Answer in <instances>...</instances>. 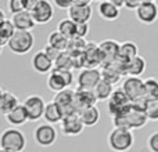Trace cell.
<instances>
[{"instance_id":"83f0119b","label":"cell","mask_w":158,"mask_h":152,"mask_svg":"<svg viewBox=\"0 0 158 152\" xmlns=\"http://www.w3.org/2000/svg\"><path fill=\"white\" fill-rule=\"evenodd\" d=\"M114 90H115L114 84H111V83H108V82L101 79L100 83L96 86V89L93 90V91H94V95H96V98H97V101H101V102H103V101L110 100V97L112 95Z\"/></svg>"},{"instance_id":"bcb514c9","label":"cell","mask_w":158,"mask_h":152,"mask_svg":"<svg viewBox=\"0 0 158 152\" xmlns=\"http://www.w3.org/2000/svg\"><path fill=\"white\" fill-rule=\"evenodd\" d=\"M0 152H14V151H8V150H3V148H0Z\"/></svg>"},{"instance_id":"5b68a950","label":"cell","mask_w":158,"mask_h":152,"mask_svg":"<svg viewBox=\"0 0 158 152\" xmlns=\"http://www.w3.org/2000/svg\"><path fill=\"white\" fill-rule=\"evenodd\" d=\"M47 89L53 93H60L65 89H69L74 84V72L71 69H58L53 68V71L47 76Z\"/></svg>"},{"instance_id":"277c9868","label":"cell","mask_w":158,"mask_h":152,"mask_svg":"<svg viewBox=\"0 0 158 152\" xmlns=\"http://www.w3.org/2000/svg\"><path fill=\"white\" fill-rule=\"evenodd\" d=\"M35 46V36L29 30H15L13 38L8 40L7 47L13 54L25 55Z\"/></svg>"},{"instance_id":"f6af8a7d","label":"cell","mask_w":158,"mask_h":152,"mask_svg":"<svg viewBox=\"0 0 158 152\" xmlns=\"http://www.w3.org/2000/svg\"><path fill=\"white\" fill-rule=\"evenodd\" d=\"M3 94H4V90L0 87V101H2V97H3Z\"/></svg>"},{"instance_id":"cb8c5ba5","label":"cell","mask_w":158,"mask_h":152,"mask_svg":"<svg viewBox=\"0 0 158 152\" xmlns=\"http://www.w3.org/2000/svg\"><path fill=\"white\" fill-rule=\"evenodd\" d=\"M64 115L61 108L54 102V101H50V102L46 104V108H44V114H43V119L46 120V123L49 125H57V123H61Z\"/></svg>"},{"instance_id":"9c48e42d","label":"cell","mask_w":158,"mask_h":152,"mask_svg":"<svg viewBox=\"0 0 158 152\" xmlns=\"http://www.w3.org/2000/svg\"><path fill=\"white\" fill-rule=\"evenodd\" d=\"M101 80V71L98 68H83L78 74L77 83L81 90H94Z\"/></svg>"},{"instance_id":"f35d334b","label":"cell","mask_w":158,"mask_h":152,"mask_svg":"<svg viewBox=\"0 0 158 152\" xmlns=\"http://www.w3.org/2000/svg\"><path fill=\"white\" fill-rule=\"evenodd\" d=\"M56 7H58L60 10H69V7L75 4V0H53Z\"/></svg>"},{"instance_id":"1f68e13d","label":"cell","mask_w":158,"mask_h":152,"mask_svg":"<svg viewBox=\"0 0 158 152\" xmlns=\"http://www.w3.org/2000/svg\"><path fill=\"white\" fill-rule=\"evenodd\" d=\"M54 68L58 69H74V57L68 51H63L54 61Z\"/></svg>"},{"instance_id":"d6986e66","label":"cell","mask_w":158,"mask_h":152,"mask_svg":"<svg viewBox=\"0 0 158 152\" xmlns=\"http://www.w3.org/2000/svg\"><path fill=\"white\" fill-rule=\"evenodd\" d=\"M97 102V98L94 95V91L92 90H81L77 89L74 94V108L77 112H81L82 109H86L89 106H94Z\"/></svg>"},{"instance_id":"7a4b0ae2","label":"cell","mask_w":158,"mask_h":152,"mask_svg":"<svg viewBox=\"0 0 158 152\" xmlns=\"http://www.w3.org/2000/svg\"><path fill=\"white\" fill-rule=\"evenodd\" d=\"M107 144L110 150L114 152H128L135 144V136L132 130L123 129H112L107 137Z\"/></svg>"},{"instance_id":"681fc988","label":"cell","mask_w":158,"mask_h":152,"mask_svg":"<svg viewBox=\"0 0 158 152\" xmlns=\"http://www.w3.org/2000/svg\"><path fill=\"white\" fill-rule=\"evenodd\" d=\"M2 53H3V49H2V47H0V55H2Z\"/></svg>"},{"instance_id":"d4e9b609","label":"cell","mask_w":158,"mask_h":152,"mask_svg":"<svg viewBox=\"0 0 158 152\" xmlns=\"http://www.w3.org/2000/svg\"><path fill=\"white\" fill-rule=\"evenodd\" d=\"M79 118H81L82 123L85 127H93L98 123L100 120V109L97 106H89L86 109H82L81 112H78Z\"/></svg>"},{"instance_id":"9a60e30c","label":"cell","mask_w":158,"mask_h":152,"mask_svg":"<svg viewBox=\"0 0 158 152\" xmlns=\"http://www.w3.org/2000/svg\"><path fill=\"white\" fill-rule=\"evenodd\" d=\"M74 94H75L74 90L65 89L60 93H56V97L53 98V101L61 108L64 118L72 114H78L74 108Z\"/></svg>"},{"instance_id":"7bdbcfd3","label":"cell","mask_w":158,"mask_h":152,"mask_svg":"<svg viewBox=\"0 0 158 152\" xmlns=\"http://www.w3.org/2000/svg\"><path fill=\"white\" fill-rule=\"evenodd\" d=\"M93 0H75V4H92Z\"/></svg>"},{"instance_id":"4fadbf2b","label":"cell","mask_w":158,"mask_h":152,"mask_svg":"<svg viewBox=\"0 0 158 152\" xmlns=\"http://www.w3.org/2000/svg\"><path fill=\"white\" fill-rule=\"evenodd\" d=\"M61 133L67 137H77L79 134H82V131L85 130V126L82 123L81 118L78 114H72L68 116L63 118L60 123Z\"/></svg>"},{"instance_id":"ba28073f","label":"cell","mask_w":158,"mask_h":152,"mask_svg":"<svg viewBox=\"0 0 158 152\" xmlns=\"http://www.w3.org/2000/svg\"><path fill=\"white\" fill-rule=\"evenodd\" d=\"M22 105L25 106L28 114V119L31 122H38L39 119L43 118L44 108H46V102L39 94H31L25 98V101L22 102Z\"/></svg>"},{"instance_id":"ee69618b","label":"cell","mask_w":158,"mask_h":152,"mask_svg":"<svg viewBox=\"0 0 158 152\" xmlns=\"http://www.w3.org/2000/svg\"><path fill=\"white\" fill-rule=\"evenodd\" d=\"M6 19H7V18H6V13L2 10V8H0V24H2L3 21H6Z\"/></svg>"},{"instance_id":"74e56055","label":"cell","mask_w":158,"mask_h":152,"mask_svg":"<svg viewBox=\"0 0 158 152\" xmlns=\"http://www.w3.org/2000/svg\"><path fill=\"white\" fill-rule=\"evenodd\" d=\"M89 24H77V36L75 38H81L85 39L87 35H89Z\"/></svg>"},{"instance_id":"3957f363","label":"cell","mask_w":158,"mask_h":152,"mask_svg":"<svg viewBox=\"0 0 158 152\" xmlns=\"http://www.w3.org/2000/svg\"><path fill=\"white\" fill-rule=\"evenodd\" d=\"M0 148L14 152H22L27 148V137L17 127H8L0 134Z\"/></svg>"},{"instance_id":"8992f818","label":"cell","mask_w":158,"mask_h":152,"mask_svg":"<svg viewBox=\"0 0 158 152\" xmlns=\"http://www.w3.org/2000/svg\"><path fill=\"white\" fill-rule=\"evenodd\" d=\"M121 89L126 94L131 102H136V101L142 100L146 97L144 93V80L142 78H135V76H126L122 82Z\"/></svg>"},{"instance_id":"2e32d148","label":"cell","mask_w":158,"mask_h":152,"mask_svg":"<svg viewBox=\"0 0 158 152\" xmlns=\"http://www.w3.org/2000/svg\"><path fill=\"white\" fill-rule=\"evenodd\" d=\"M31 66L32 69L39 75H47L53 71L54 68V62L50 60L46 55V53L43 50H39L35 54L32 55V60H31Z\"/></svg>"},{"instance_id":"603a6c76","label":"cell","mask_w":158,"mask_h":152,"mask_svg":"<svg viewBox=\"0 0 158 152\" xmlns=\"http://www.w3.org/2000/svg\"><path fill=\"white\" fill-rule=\"evenodd\" d=\"M97 13L104 21H117L119 18L121 8H118L117 6L110 3L108 0H103L97 6Z\"/></svg>"},{"instance_id":"c3c4849f","label":"cell","mask_w":158,"mask_h":152,"mask_svg":"<svg viewBox=\"0 0 158 152\" xmlns=\"http://www.w3.org/2000/svg\"><path fill=\"white\" fill-rule=\"evenodd\" d=\"M143 2H156V0H143Z\"/></svg>"},{"instance_id":"e575fe53","label":"cell","mask_w":158,"mask_h":152,"mask_svg":"<svg viewBox=\"0 0 158 152\" xmlns=\"http://www.w3.org/2000/svg\"><path fill=\"white\" fill-rule=\"evenodd\" d=\"M147 148L150 152H158V131H154L147 137Z\"/></svg>"},{"instance_id":"e0dca14e","label":"cell","mask_w":158,"mask_h":152,"mask_svg":"<svg viewBox=\"0 0 158 152\" xmlns=\"http://www.w3.org/2000/svg\"><path fill=\"white\" fill-rule=\"evenodd\" d=\"M83 68H97L101 65V54L98 50V44L96 43H87L86 49L81 54Z\"/></svg>"},{"instance_id":"ab89813d","label":"cell","mask_w":158,"mask_h":152,"mask_svg":"<svg viewBox=\"0 0 158 152\" xmlns=\"http://www.w3.org/2000/svg\"><path fill=\"white\" fill-rule=\"evenodd\" d=\"M142 3H143V0H125L123 7L128 8V10H135V11H136V8L139 7Z\"/></svg>"},{"instance_id":"ffe728a7","label":"cell","mask_w":158,"mask_h":152,"mask_svg":"<svg viewBox=\"0 0 158 152\" xmlns=\"http://www.w3.org/2000/svg\"><path fill=\"white\" fill-rule=\"evenodd\" d=\"M11 22L15 26L17 30H29L32 32L36 26V22L32 17L31 11H25L22 10L21 13H17L11 17Z\"/></svg>"},{"instance_id":"d6a6232c","label":"cell","mask_w":158,"mask_h":152,"mask_svg":"<svg viewBox=\"0 0 158 152\" xmlns=\"http://www.w3.org/2000/svg\"><path fill=\"white\" fill-rule=\"evenodd\" d=\"M144 93L147 100L158 98V79L157 78L144 79Z\"/></svg>"},{"instance_id":"d590c367","label":"cell","mask_w":158,"mask_h":152,"mask_svg":"<svg viewBox=\"0 0 158 152\" xmlns=\"http://www.w3.org/2000/svg\"><path fill=\"white\" fill-rule=\"evenodd\" d=\"M8 6V11L11 13V15L17 13H21L24 10V4H22V0H8L7 3Z\"/></svg>"},{"instance_id":"30bf717a","label":"cell","mask_w":158,"mask_h":152,"mask_svg":"<svg viewBox=\"0 0 158 152\" xmlns=\"http://www.w3.org/2000/svg\"><path fill=\"white\" fill-rule=\"evenodd\" d=\"M129 105H131V101L123 93V90L115 89L110 100L107 101V111L111 116H115V115H119L121 112H123Z\"/></svg>"},{"instance_id":"7dc6e473","label":"cell","mask_w":158,"mask_h":152,"mask_svg":"<svg viewBox=\"0 0 158 152\" xmlns=\"http://www.w3.org/2000/svg\"><path fill=\"white\" fill-rule=\"evenodd\" d=\"M94 3H100V2H103V0H93Z\"/></svg>"},{"instance_id":"5bb4252c","label":"cell","mask_w":158,"mask_h":152,"mask_svg":"<svg viewBox=\"0 0 158 152\" xmlns=\"http://www.w3.org/2000/svg\"><path fill=\"white\" fill-rule=\"evenodd\" d=\"M32 17L35 19L36 25H46L54 17V7L53 3L49 0H40L32 11Z\"/></svg>"},{"instance_id":"7402d4cb","label":"cell","mask_w":158,"mask_h":152,"mask_svg":"<svg viewBox=\"0 0 158 152\" xmlns=\"http://www.w3.org/2000/svg\"><path fill=\"white\" fill-rule=\"evenodd\" d=\"M4 119L11 127H21V126H24L27 122H29L27 109H25V106L22 105V104H19L15 109H13L10 114L6 115Z\"/></svg>"},{"instance_id":"7c38bea8","label":"cell","mask_w":158,"mask_h":152,"mask_svg":"<svg viewBox=\"0 0 158 152\" xmlns=\"http://www.w3.org/2000/svg\"><path fill=\"white\" fill-rule=\"evenodd\" d=\"M135 13L139 22L144 25H151L158 19V6L156 2H143Z\"/></svg>"},{"instance_id":"484cf974","label":"cell","mask_w":158,"mask_h":152,"mask_svg":"<svg viewBox=\"0 0 158 152\" xmlns=\"http://www.w3.org/2000/svg\"><path fill=\"white\" fill-rule=\"evenodd\" d=\"M139 55V47L135 42L132 40H126L123 43H121L119 46V57L118 60L122 61V62H128L132 58L137 57Z\"/></svg>"},{"instance_id":"4dcf8cb0","label":"cell","mask_w":158,"mask_h":152,"mask_svg":"<svg viewBox=\"0 0 158 152\" xmlns=\"http://www.w3.org/2000/svg\"><path fill=\"white\" fill-rule=\"evenodd\" d=\"M57 30L67 39H72L77 36V24L69 18H63L57 25Z\"/></svg>"},{"instance_id":"8fae6325","label":"cell","mask_w":158,"mask_h":152,"mask_svg":"<svg viewBox=\"0 0 158 152\" xmlns=\"http://www.w3.org/2000/svg\"><path fill=\"white\" fill-rule=\"evenodd\" d=\"M119 46L114 39H106L101 43H98V50L101 54V65H107V64L115 62L119 57Z\"/></svg>"},{"instance_id":"60d3db41","label":"cell","mask_w":158,"mask_h":152,"mask_svg":"<svg viewBox=\"0 0 158 152\" xmlns=\"http://www.w3.org/2000/svg\"><path fill=\"white\" fill-rule=\"evenodd\" d=\"M40 0H22V4H24V10L25 11H31L32 13L33 8L38 6V3Z\"/></svg>"},{"instance_id":"f1b7e54d","label":"cell","mask_w":158,"mask_h":152,"mask_svg":"<svg viewBox=\"0 0 158 152\" xmlns=\"http://www.w3.org/2000/svg\"><path fill=\"white\" fill-rule=\"evenodd\" d=\"M15 26L13 25L11 19H6L0 24V47H4L7 46L8 40L13 38V35L15 33Z\"/></svg>"},{"instance_id":"4316f807","label":"cell","mask_w":158,"mask_h":152,"mask_svg":"<svg viewBox=\"0 0 158 152\" xmlns=\"http://www.w3.org/2000/svg\"><path fill=\"white\" fill-rule=\"evenodd\" d=\"M18 105H19L18 97L11 91H4V94H3V97H2V101H0V115L6 116V115L10 114L13 109H15Z\"/></svg>"},{"instance_id":"44dd1931","label":"cell","mask_w":158,"mask_h":152,"mask_svg":"<svg viewBox=\"0 0 158 152\" xmlns=\"http://www.w3.org/2000/svg\"><path fill=\"white\" fill-rule=\"evenodd\" d=\"M125 69V75L126 76H135V78H140L147 69V62H146V58L142 55H137V57L132 58L131 61L125 62L123 65Z\"/></svg>"},{"instance_id":"6da1fadb","label":"cell","mask_w":158,"mask_h":152,"mask_svg":"<svg viewBox=\"0 0 158 152\" xmlns=\"http://www.w3.org/2000/svg\"><path fill=\"white\" fill-rule=\"evenodd\" d=\"M147 122L148 119L144 109L135 104H131L119 115L112 116V126L115 129H123V130H139L144 127Z\"/></svg>"},{"instance_id":"f546056e","label":"cell","mask_w":158,"mask_h":152,"mask_svg":"<svg viewBox=\"0 0 158 152\" xmlns=\"http://www.w3.org/2000/svg\"><path fill=\"white\" fill-rule=\"evenodd\" d=\"M68 42H69V39H67L64 35H61L58 30L52 32L49 35V38H47V44L57 50H60V51H67Z\"/></svg>"},{"instance_id":"52a82bcc","label":"cell","mask_w":158,"mask_h":152,"mask_svg":"<svg viewBox=\"0 0 158 152\" xmlns=\"http://www.w3.org/2000/svg\"><path fill=\"white\" fill-rule=\"evenodd\" d=\"M57 137H58L57 129L53 125H49V123H42L33 131L35 142L43 148H49L52 145H54V142L57 141Z\"/></svg>"},{"instance_id":"8d00e7d4","label":"cell","mask_w":158,"mask_h":152,"mask_svg":"<svg viewBox=\"0 0 158 152\" xmlns=\"http://www.w3.org/2000/svg\"><path fill=\"white\" fill-rule=\"evenodd\" d=\"M43 51L46 53V55L50 58V60L54 62L56 60H57V57L61 54L63 51H60V50H57V49H54V47H52V46H49V44H46L44 46V49H43Z\"/></svg>"},{"instance_id":"b9f144b4","label":"cell","mask_w":158,"mask_h":152,"mask_svg":"<svg viewBox=\"0 0 158 152\" xmlns=\"http://www.w3.org/2000/svg\"><path fill=\"white\" fill-rule=\"evenodd\" d=\"M110 3H112L114 6H117L118 8H121V7H123V3H125V0H108Z\"/></svg>"},{"instance_id":"836d02e7","label":"cell","mask_w":158,"mask_h":152,"mask_svg":"<svg viewBox=\"0 0 158 152\" xmlns=\"http://www.w3.org/2000/svg\"><path fill=\"white\" fill-rule=\"evenodd\" d=\"M144 112L147 115V119L150 122H158V98L147 100Z\"/></svg>"},{"instance_id":"ac0fdd59","label":"cell","mask_w":158,"mask_h":152,"mask_svg":"<svg viewBox=\"0 0 158 152\" xmlns=\"http://www.w3.org/2000/svg\"><path fill=\"white\" fill-rule=\"evenodd\" d=\"M93 15V8L90 4H74L68 10V18L75 24H89Z\"/></svg>"}]
</instances>
